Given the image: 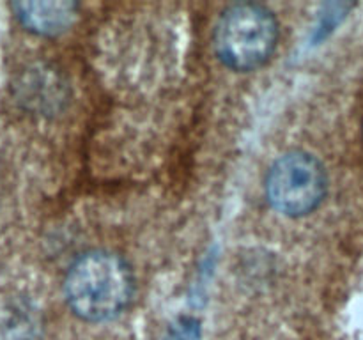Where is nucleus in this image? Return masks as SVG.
Listing matches in <instances>:
<instances>
[{
    "mask_svg": "<svg viewBox=\"0 0 363 340\" xmlns=\"http://www.w3.org/2000/svg\"><path fill=\"white\" fill-rule=\"evenodd\" d=\"M11 7L25 30L45 38L66 32L78 16L77 2H16Z\"/></svg>",
    "mask_w": 363,
    "mask_h": 340,
    "instance_id": "39448f33",
    "label": "nucleus"
},
{
    "mask_svg": "<svg viewBox=\"0 0 363 340\" xmlns=\"http://www.w3.org/2000/svg\"><path fill=\"white\" fill-rule=\"evenodd\" d=\"M38 310L25 300H11L0 307V340H39Z\"/></svg>",
    "mask_w": 363,
    "mask_h": 340,
    "instance_id": "423d86ee",
    "label": "nucleus"
},
{
    "mask_svg": "<svg viewBox=\"0 0 363 340\" xmlns=\"http://www.w3.org/2000/svg\"><path fill=\"white\" fill-rule=\"evenodd\" d=\"M279 21L262 4H233L220 14L213 32L215 53L234 71H254L264 66L279 45Z\"/></svg>",
    "mask_w": 363,
    "mask_h": 340,
    "instance_id": "f03ea898",
    "label": "nucleus"
},
{
    "mask_svg": "<svg viewBox=\"0 0 363 340\" xmlns=\"http://www.w3.org/2000/svg\"><path fill=\"white\" fill-rule=\"evenodd\" d=\"M14 94L18 103L30 112L53 113L64 101V85L52 67L35 64L18 76Z\"/></svg>",
    "mask_w": 363,
    "mask_h": 340,
    "instance_id": "20e7f679",
    "label": "nucleus"
},
{
    "mask_svg": "<svg viewBox=\"0 0 363 340\" xmlns=\"http://www.w3.org/2000/svg\"><path fill=\"white\" fill-rule=\"evenodd\" d=\"M165 340H201V322L190 315H183L169 326Z\"/></svg>",
    "mask_w": 363,
    "mask_h": 340,
    "instance_id": "0eeeda50",
    "label": "nucleus"
},
{
    "mask_svg": "<svg viewBox=\"0 0 363 340\" xmlns=\"http://www.w3.org/2000/svg\"><path fill=\"white\" fill-rule=\"evenodd\" d=\"M328 177L323 163L307 151H289L275 159L266 174V200L289 218H301L323 204Z\"/></svg>",
    "mask_w": 363,
    "mask_h": 340,
    "instance_id": "7ed1b4c3",
    "label": "nucleus"
},
{
    "mask_svg": "<svg viewBox=\"0 0 363 340\" xmlns=\"http://www.w3.org/2000/svg\"><path fill=\"white\" fill-rule=\"evenodd\" d=\"M135 278L130 264L108 250H89L69 266L64 296L77 317L106 322L119 317L133 300Z\"/></svg>",
    "mask_w": 363,
    "mask_h": 340,
    "instance_id": "f257e3e1",
    "label": "nucleus"
}]
</instances>
